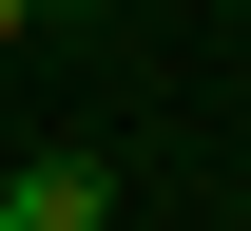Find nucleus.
I'll return each mask as SVG.
<instances>
[{"mask_svg": "<svg viewBox=\"0 0 251 231\" xmlns=\"http://www.w3.org/2000/svg\"><path fill=\"white\" fill-rule=\"evenodd\" d=\"M0 212H20V231H97V212H116V173H97V154H20V193H0Z\"/></svg>", "mask_w": 251, "mask_h": 231, "instance_id": "obj_1", "label": "nucleus"}, {"mask_svg": "<svg viewBox=\"0 0 251 231\" xmlns=\"http://www.w3.org/2000/svg\"><path fill=\"white\" fill-rule=\"evenodd\" d=\"M39 20H97V0H0V39H39Z\"/></svg>", "mask_w": 251, "mask_h": 231, "instance_id": "obj_2", "label": "nucleus"}, {"mask_svg": "<svg viewBox=\"0 0 251 231\" xmlns=\"http://www.w3.org/2000/svg\"><path fill=\"white\" fill-rule=\"evenodd\" d=\"M0 231H20V212H0Z\"/></svg>", "mask_w": 251, "mask_h": 231, "instance_id": "obj_3", "label": "nucleus"}]
</instances>
